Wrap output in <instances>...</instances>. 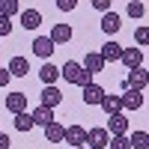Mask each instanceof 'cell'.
<instances>
[{
  "label": "cell",
  "mask_w": 149,
  "mask_h": 149,
  "mask_svg": "<svg viewBox=\"0 0 149 149\" xmlns=\"http://www.w3.org/2000/svg\"><path fill=\"white\" fill-rule=\"evenodd\" d=\"M134 39H137V45H146V42H149V30L143 27V24H140L137 30H134Z\"/></svg>",
  "instance_id": "cell-27"
},
{
  "label": "cell",
  "mask_w": 149,
  "mask_h": 149,
  "mask_svg": "<svg viewBox=\"0 0 149 149\" xmlns=\"http://www.w3.org/2000/svg\"><path fill=\"white\" fill-rule=\"evenodd\" d=\"M60 102H63V93H60L54 84H48L45 90H42V102H39V104H45V107H57Z\"/></svg>",
  "instance_id": "cell-8"
},
{
  "label": "cell",
  "mask_w": 149,
  "mask_h": 149,
  "mask_svg": "<svg viewBox=\"0 0 149 149\" xmlns=\"http://www.w3.org/2000/svg\"><path fill=\"white\" fill-rule=\"evenodd\" d=\"M33 125H48V122H51L54 119V107H45V104H39V107H36L33 110Z\"/></svg>",
  "instance_id": "cell-16"
},
{
  "label": "cell",
  "mask_w": 149,
  "mask_h": 149,
  "mask_svg": "<svg viewBox=\"0 0 149 149\" xmlns=\"http://www.w3.org/2000/svg\"><path fill=\"white\" fill-rule=\"evenodd\" d=\"M0 15H6V18L18 15V0H0Z\"/></svg>",
  "instance_id": "cell-24"
},
{
  "label": "cell",
  "mask_w": 149,
  "mask_h": 149,
  "mask_svg": "<svg viewBox=\"0 0 149 149\" xmlns=\"http://www.w3.org/2000/svg\"><path fill=\"white\" fill-rule=\"evenodd\" d=\"M39 78H42L45 84H57L60 69H57V66H51V63H45V66H42V72H39Z\"/></svg>",
  "instance_id": "cell-22"
},
{
  "label": "cell",
  "mask_w": 149,
  "mask_h": 149,
  "mask_svg": "<svg viewBox=\"0 0 149 149\" xmlns=\"http://www.w3.org/2000/svg\"><path fill=\"white\" fill-rule=\"evenodd\" d=\"M102 60L104 63H116V60L122 57V45H116V42H107V45H102Z\"/></svg>",
  "instance_id": "cell-14"
},
{
  "label": "cell",
  "mask_w": 149,
  "mask_h": 149,
  "mask_svg": "<svg viewBox=\"0 0 149 149\" xmlns=\"http://www.w3.org/2000/svg\"><path fill=\"white\" fill-rule=\"evenodd\" d=\"M12 122H15V128H18V131H30V128H33V116L27 113V110L15 113V119H12Z\"/></svg>",
  "instance_id": "cell-21"
},
{
  "label": "cell",
  "mask_w": 149,
  "mask_h": 149,
  "mask_svg": "<svg viewBox=\"0 0 149 149\" xmlns=\"http://www.w3.org/2000/svg\"><path fill=\"white\" fill-rule=\"evenodd\" d=\"M72 39V27L69 24H57V27L51 30V42L57 45V42H69Z\"/></svg>",
  "instance_id": "cell-20"
},
{
  "label": "cell",
  "mask_w": 149,
  "mask_h": 149,
  "mask_svg": "<svg viewBox=\"0 0 149 149\" xmlns=\"http://www.w3.org/2000/svg\"><path fill=\"white\" fill-rule=\"evenodd\" d=\"M143 12H146V6L140 3V0H131V3H128V15L131 18H143Z\"/></svg>",
  "instance_id": "cell-26"
},
{
  "label": "cell",
  "mask_w": 149,
  "mask_h": 149,
  "mask_svg": "<svg viewBox=\"0 0 149 149\" xmlns=\"http://www.w3.org/2000/svg\"><path fill=\"white\" fill-rule=\"evenodd\" d=\"M128 131V119L122 116V113H110L107 119V134H125Z\"/></svg>",
  "instance_id": "cell-12"
},
{
  "label": "cell",
  "mask_w": 149,
  "mask_h": 149,
  "mask_svg": "<svg viewBox=\"0 0 149 149\" xmlns=\"http://www.w3.org/2000/svg\"><path fill=\"white\" fill-rule=\"evenodd\" d=\"M102 98H104V90H102V86H98V84H86L84 86V102L86 104H102Z\"/></svg>",
  "instance_id": "cell-10"
},
{
  "label": "cell",
  "mask_w": 149,
  "mask_h": 149,
  "mask_svg": "<svg viewBox=\"0 0 149 149\" xmlns=\"http://www.w3.org/2000/svg\"><path fill=\"white\" fill-rule=\"evenodd\" d=\"M57 6L63 9V12H72L74 6H78V0H57Z\"/></svg>",
  "instance_id": "cell-29"
},
{
  "label": "cell",
  "mask_w": 149,
  "mask_h": 149,
  "mask_svg": "<svg viewBox=\"0 0 149 149\" xmlns=\"http://www.w3.org/2000/svg\"><path fill=\"white\" fill-rule=\"evenodd\" d=\"M9 143H12V140L6 137V134H3V131H0V149H9Z\"/></svg>",
  "instance_id": "cell-32"
},
{
  "label": "cell",
  "mask_w": 149,
  "mask_h": 149,
  "mask_svg": "<svg viewBox=\"0 0 149 149\" xmlns=\"http://www.w3.org/2000/svg\"><path fill=\"white\" fill-rule=\"evenodd\" d=\"M128 143H131V149H149V134L146 131H134L128 137Z\"/></svg>",
  "instance_id": "cell-23"
},
{
  "label": "cell",
  "mask_w": 149,
  "mask_h": 149,
  "mask_svg": "<svg viewBox=\"0 0 149 149\" xmlns=\"http://www.w3.org/2000/svg\"><path fill=\"white\" fill-rule=\"evenodd\" d=\"M6 110H12V113L27 110V95H24V93H9L6 95Z\"/></svg>",
  "instance_id": "cell-11"
},
{
  "label": "cell",
  "mask_w": 149,
  "mask_h": 149,
  "mask_svg": "<svg viewBox=\"0 0 149 149\" xmlns=\"http://www.w3.org/2000/svg\"><path fill=\"white\" fill-rule=\"evenodd\" d=\"M33 54L36 57H51L54 54V42H51V36H39V39H33Z\"/></svg>",
  "instance_id": "cell-7"
},
{
  "label": "cell",
  "mask_w": 149,
  "mask_h": 149,
  "mask_svg": "<svg viewBox=\"0 0 149 149\" xmlns=\"http://www.w3.org/2000/svg\"><path fill=\"white\" fill-rule=\"evenodd\" d=\"M107 146H110V149H131V143H128L125 134H113V137L107 140Z\"/></svg>",
  "instance_id": "cell-25"
},
{
  "label": "cell",
  "mask_w": 149,
  "mask_h": 149,
  "mask_svg": "<svg viewBox=\"0 0 149 149\" xmlns=\"http://www.w3.org/2000/svg\"><path fill=\"white\" fill-rule=\"evenodd\" d=\"M107 140H110L107 128H90L86 131V149H104Z\"/></svg>",
  "instance_id": "cell-3"
},
{
  "label": "cell",
  "mask_w": 149,
  "mask_h": 149,
  "mask_svg": "<svg viewBox=\"0 0 149 149\" xmlns=\"http://www.w3.org/2000/svg\"><path fill=\"white\" fill-rule=\"evenodd\" d=\"M93 6H95L98 12H107V9H110V0H93Z\"/></svg>",
  "instance_id": "cell-30"
},
{
  "label": "cell",
  "mask_w": 149,
  "mask_h": 149,
  "mask_svg": "<svg viewBox=\"0 0 149 149\" xmlns=\"http://www.w3.org/2000/svg\"><path fill=\"white\" fill-rule=\"evenodd\" d=\"M119 60L128 69H137V66H143V51H140V48H122V57Z\"/></svg>",
  "instance_id": "cell-6"
},
{
  "label": "cell",
  "mask_w": 149,
  "mask_h": 149,
  "mask_svg": "<svg viewBox=\"0 0 149 149\" xmlns=\"http://www.w3.org/2000/svg\"><path fill=\"white\" fill-rule=\"evenodd\" d=\"M102 107H104V113H107V116H110V113H122V98H119V95H107V93H104Z\"/></svg>",
  "instance_id": "cell-18"
},
{
  "label": "cell",
  "mask_w": 149,
  "mask_h": 149,
  "mask_svg": "<svg viewBox=\"0 0 149 149\" xmlns=\"http://www.w3.org/2000/svg\"><path fill=\"white\" fill-rule=\"evenodd\" d=\"M81 66L90 72V74H95V72H102V69H104V60H102V54H98V51H90V54H86V60H84Z\"/></svg>",
  "instance_id": "cell-15"
},
{
  "label": "cell",
  "mask_w": 149,
  "mask_h": 149,
  "mask_svg": "<svg viewBox=\"0 0 149 149\" xmlns=\"http://www.w3.org/2000/svg\"><path fill=\"white\" fill-rule=\"evenodd\" d=\"M30 72V63H27V57H12L9 60V74H12V78H21V74H27Z\"/></svg>",
  "instance_id": "cell-13"
},
{
  "label": "cell",
  "mask_w": 149,
  "mask_h": 149,
  "mask_svg": "<svg viewBox=\"0 0 149 149\" xmlns=\"http://www.w3.org/2000/svg\"><path fill=\"white\" fill-rule=\"evenodd\" d=\"M63 131H66V125H60V122H48L45 125V137H48V143H60L63 140Z\"/></svg>",
  "instance_id": "cell-17"
},
{
  "label": "cell",
  "mask_w": 149,
  "mask_h": 149,
  "mask_svg": "<svg viewBox=\"0 0 149 149\" xmlns=\"http://www.w3.org/2000/svg\"><path fill=\"white\" fill-rule=\"evenodd\" d=\"M9 33H12V21L6 15H0V36H9Z\"/></svg>",
  "instance_id": "cell-28"
},
{
  "label": "cell",
  "mask_w": 149,
  "mask_h": 149,
  "mask_svg": "<svg viewBox=\"0 0 149 149\" xmlns=\"http://www.w3.org/2000/svg\"><path fill=\"white\" fill-rule=\"evenodd\" d=\"M125 90H146V72H143V66H137V69H128V78H125Z\"/></svg>",
  "instance_id": "cell-2"
},
{
  "label": "cell",
  "mask_w": 149,
  "mask_h": 149,
  "mask_svg": "<svg viewBox=\"0 0 149 149\" xmlns=\"http://www.w3.org/2000/svg\"><path fill=\"white\" fill-rule=\"evenodd\" d=\"M63 140H66L69 146H84V143H86V128H84V125H69V128L63 131Z\"/></svg>",
  "instance_id": "cell-4"
},
{
  "label": "cell",
  "mask_w": 149,
  "mask_h": 149,
  "mask_svg": "<svg viewBox=\"0 0 149 149\" xmlns=\"http://www.w3.org/2000/svg\"><path fill=\"white\" fill-rule=\"evenodd\" d=\"M72 149H86V146H72Z\"/></svg>",
  "instance_id": "cell-33"
},
{
  "label": "cell",
  "mask_w": 149,
  "mask_h": 149,
  "mask_svg": "<svg viewBox=\"0 0 149 149\" xmlns=\"http://www.w3.org/2000/svg\"><path fill=\"white\" fill-rule=\"evenodd\" d=\"M39 24H42V12L39 9H24L21 12V27L24 30H36Z\"/></svg>",
  "instance_id": "cell-9"
},
{
  "label": "cell",
  "mask_w": 149,
  "mask_h": 149,
  "mask_svg": "<svg viewBox=\"0 0 149 149\" xmlns=\"http://www.w3.org/2000/svg\"><path fill=\"white\" fill-rule=\"evenodd\" d=\"M60 74H63V78H66L69 84H78V86H86V84L93 81V74L86 72L81 63H74V60H69V63H66L63 69H60Z\"/></svg>",
  "instance_id": "cell-1"
},
{
  "label": "cell",
  "mask_w": 149,
  "mask_h": 149,
  "mask_svg": "<svg viewBox=\"0 0 149 149\" xmlns=\"http://www.w3.org/2000/svg\"><path fill=\"white\" fill-rule=\"evenodd\" d=\"M102 30L107 33V36H113L116 30H119V15H116V12H104V18H102Z\"/></svg>",
  "instance_id": "cell-19"
},
{
  "label": "cell",
  "mask_w": 149,
  "mask_h": 149,
  "mask_svg": "<svg viewBox=\"0 0 149 149\" xmlns=\"http://www.w3.org/2000/svg\"><path fill=\"white\" fill-rule=\"evenodd\" d=\"M12 81V74H9V69H0V86H6Z\"/></svg>",
  "instance_id": "cell-31"
},
{
  "label": "cell",
  "mask_w": 149,
  "mask_h": 149,
  "mask_svg": "<svg viewBox=\"0 0 149 149\" xmlns=\"http://www.w3.org/2000/svg\"><path fill=\"white\" fill-rule=\"evenodd\" d=\"M122 98V110H137L143 107V93L140 90H125V95H119Z\"/></svg>",
  "instance_id": "cell-5"
}]
</instances>
